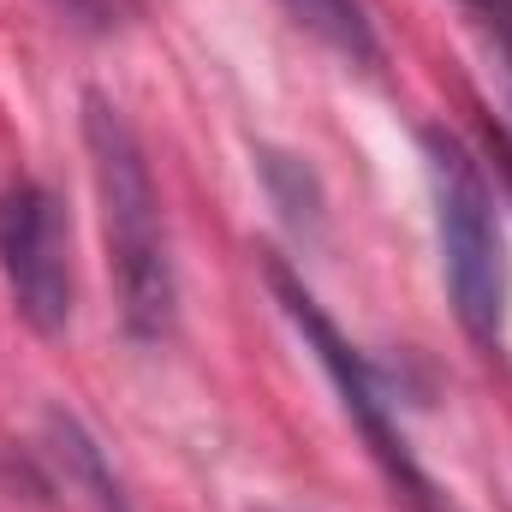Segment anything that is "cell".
<instances>
[{"mask_svg": "<svg viewBox=\"0 0 512 512\" xmlns=\"http://www.w3.org/2000/svg\"><path fill=\"white\" fill-rule=\"evenodd\" d=\"M322 48H334L340 60L352 66H382V36L370 24V6L364 0H280Z\"/></svg>", "mask_w": 512, "mask_h": 512, "instance_id": "obj_6", "label": "cell"}, {"mask_svg": "<svg viewBox=\"0 0 512 512\" xmlns=\"http://www.w3.org/2000/svg\"><path fill=\"white\" fill-rule=\"evenodd\" d=\"M48 465H54V477L66 483V495H78V507L84 512H131L126 489H120V477L108 471V459H102V447L84 435V423L78 417H48Z\"/></svg>", "mask_w": 512, "mask_h": 512, "instance_id": "obj_5", "label": "cell"}, {"mask_svg": "<svg viewBox=\"0 0 512 512\" xmlns=\"http://www.w3.org/2000/svg\"><path fill=\"white\" fill-rule=\"evenodd\" d=\"M471 18H477V30L495 42V54H501V66H507V90H512V0H459Z\"/></svg>", "mask_w": 512, "mask_h": 512, "instance_id": "obj_7", "label": "cell"}, {"mask_svg": "<svg viewBox=\"0 0 512 512\" xmlns=\"http://www.w3.org/2000/svg\"><path fill=\"white\" fill-rule=\"evenodd\" d=\"M72 24H84V30H114L120 18H126V0H54Z\"/></svg>", "mask_w": 512, "mask_h": 512, "instance_id": "obj_8", "label": "cell"}, {"mask_svg": "<svg viewBox=\"0 0 512 512\" xmlns=\"http://www.w3.org/2000/svg\"><path fill=\"white\" fill-rule=\"evenodd\" d=\"M0 280L36 334L72 322V233L48 185L18 179L0 191Z\"/></svg>", "mask_w": 512, "mask_h": 512, "instance_id": "obj_4", "label": "cell"}, {"mask_svg": "<svg viewBox=\"0 0 512 512\" xmlns=\"http://www.w3.org/2000/svg\"><path fill=\"white\" fill-rule=\"evenodd\" d=\"M495 179L507 185V197H512V137H495Z\"/></svg>", "mask_w": 512, "mask_h": 512, "instance_id": "obj_9", "label": "cell"}, {"mask_svg": "<svg viewBox=\"0 0 512 512\" xmlns=\"http://www.w3.org/2000/svg\"><path fill=\"white\" fill-rule=\"evenodd\" d=\"M262 280H268V292H274V304H280V316L298 328V340H304V352L322 364V376L334 382L340 393V411L352 417V429L364 435V447H370V459H376V471L387 477V489H393V501L405 512H453L447 507V495H441V483L423 471V459L411 453V441H405V423H399V411H393V399H387V382L376 376V364L340 334V322L322 310V298L280 262V256H268L262 262Z\"/></svg>", "mask_w": 512, "mask_h": 512, "instance_id": "obj_3", "label": "cell"}, {"mask_svg": "<svg viewBox=\"0 0 512 512\" xmlns=\"http://www.w3.org/2000/svg\"><path fill=\"white\" fill-rule=\"evenodd\" d=\"M423 179L435 209V245H441V280L459 328L471 346L501 352L512 310V256L501 233V191L483 167V155L453 137L447 126L423 131Z\"/></svg>", "mask_w": 512, "mask_h": 512, "instance_id": "obj_2", "label": "cell"}, {"mask_svg": "<svg viewBox=\"0 0 512 512\" xmlns=\"http://www.w3.org/2000/svg\"><path fill=\"white\" fill-rule=\"evenodd\" d=\"M84 149H90L108 274L120 292V322L137 346H161L179 316V274H173V245H167V215H161L155 173H149V149L108 96H84Z\"/></svg>", "mask_w": 512, "mask_h": 512, "instance_id": "obj_1", "label": "cell"}]
</instances>
